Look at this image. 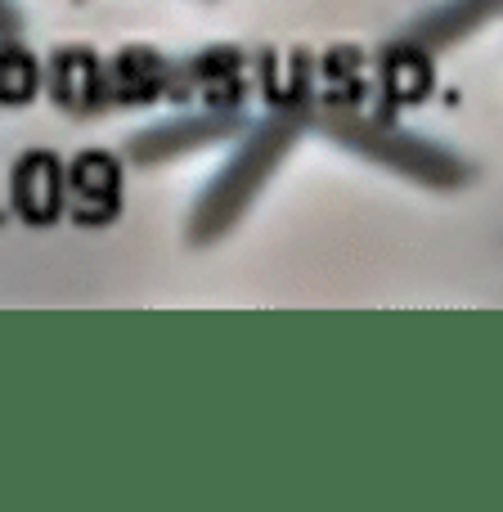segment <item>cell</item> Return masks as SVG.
Returning <instances> with one entry per match:
<instances>
[{"label": "cell", "mask_w": 503, "mask_h": 512, "mask_svg": "<svg viewBox=\"0 0 503 512\" xmlns=\"http://www.w3.org/2000/svg\"><path fill=\"white\" fill-rule=\"evenodd\" d=\"M301 131H306V108H279V113L265 117L234 149V158L212 176V185L203 189L194 216H189V239L216 243L221 234H230L239 225V216L252 207V198L261 194V185L274 176L283 153L301 140Z\"/></svg>", "instance_id": "cell-1"}, {"label": "cell", "mask_w": 503, "mask_h": 512, "mask_svg": "<svg viewBox=\"0 0 503 512\" xmlns=\"http://www.w3.org/2000/svg\"><path fill=\"white\" fill-rule=\"evenodd\" d=\"M319 131L328 140H337L342 149L360 153L364 162H378V167L396 171V176L414 180L423 189H459L468 185V162L459 153H450L445 144L423 140V135H409V131H391L382 122H369L360 113H346V108H328L319 117Z\"/></svg>", "instance_id": "cell-2"}, {"label": "cell", "mask_w": 503, "mask_h": 512, "mask_svg": "<svg viewBox=\"0 0 503 512\" xmlns=\"http://www.w3.org/2000/svg\"><path fill=\"white\" fill-rule=\"evenodd\" d=\"M503 14V0H445V5L427 9L418 14L414 23L400 32V50H414V54H441L450 45L468 41L472 32L490 23V18Z\"/></svg>", "instance_id": "cell-3"}, {"label": "cell", "mask_w": 503, "mask_h": 512, "mask_svg": "<svg viewBox=\"0 0 503 512\" xmlns=\"http://www.w3.org/2000/svg\"><path fill=\"white\" fill-rule=\"evenodd\" d=\"M239 122H243L239 113L176 117V122H158V126H149V131H140L131 144H126V153H131L135 162H144V167H153V162H167V158H176V153H189V149H203V144H212V140H225V135L239 131Z\"/></svg>", "instance_id": "cell-4"}, {"label": "cell", "mask_w": 503, "mask_h": 512, "mask_svg": "<svg viewBox=\"0 0 503 512\" xmlns=\"http://www.w3.org/2000/svg\"><path fill=\"white\" fill-rule=\"evenodd\" d=\"M0 32H18V18H14V9L0 0Z\"/></svg>", "instance_id": "cell-5"}]
</instances>
